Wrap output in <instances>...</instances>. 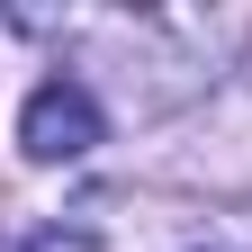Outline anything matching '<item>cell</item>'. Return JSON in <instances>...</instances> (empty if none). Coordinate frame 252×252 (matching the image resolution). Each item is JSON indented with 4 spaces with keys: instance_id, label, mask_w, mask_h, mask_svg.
<instances>
[{
    "instance_id": "1",
    "label": "cell",
    "mask_w": 252,
    "mask_h": 252,
    "mask_svg": "<svg viewBox=\"0 0 252 252\" xmlns=\"http://www.w3.org/2000/svg\"><path fill=\"white\" fill-rule=\"evenodd\" d=\"M9 27L81 45L90 72H126V99H135V108H180L189 90L216 81V27L207 18H27L18 9Z\"/></svg>"
},
{
    "instance_id": "2",
    "label": "cell",
    "mask_w": 252,
    "mask_h": 252,
    "mask_svg": "<svg viewBox=\"0 0 252 252\" xmlns=\"http://www.w3.org/2000/svg\"><path fill=\"white\" fill-rule=\"evenodd\" d=\"M108 135V108H99V90H90L81 72H54V81H36L27 90V108H18V153L27 162H81L90 144Z\"/></svg>"
},
{
    "instance_id": "3",
    "label": "cell",
    "mask_w": 252,
    "mask_h": 252,
    "mask_svg": "<svg viewBox=\"0 0 252 252\" xmlns=\"http://www.w3.org/2000/svg\"><path fill=\"white\" fill-rule=\"evenodd\" d=\"M0 252H108L99 225H18V234H0Z\"/></svg>"
}]
</instances>
